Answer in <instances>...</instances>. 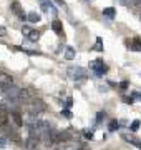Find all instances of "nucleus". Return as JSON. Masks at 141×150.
<instances>
[{
	"label": "nucleus",
	"mask_w": 141,
	"mask_h": 150,
	"mask_svg": "<svg viewBox=\"0 0 141 150\" xmlns=\"http://www.w3.org/2000/svg\"><path fill=\"white\" fill-rule=\"evenodd\" d=\"M57 2H58V4H61V5H63V4H65V2H63V0H57Z\"/></svg>",
	"instance_id": "a878e982"
},
{
	"label": "nucleus",
	"mask_w": 141,
	"mask_h": 150,
	"mask_svg": "<svg viewBox=\"0 0 141 150\" xmlns=\"http://www.w3.org/2000/svg\"><path fill=\"white\" fill-rule=\"evenodd\" d=\"M12 118H13V122H15L17 127H22L23 125V120H22V115L18 112H12Z\"/></svg>",
	"instance_id": "9b49d317"
},
{
	"label": "nucleus",
	"mask_w": 141,
	"mask_h": 150,
	"mask_svg": "<svg viewBox=\"0 0 141 150\" xmlns=\"http://www.w3.org/2000/svg\"><path fill=\"white\" fill-rule=\"evenodd\" d=\"M27 18H28L30 22H32V23H38V22H40V15H38L37 12H30Z\"/></svg>",
	"instance_id": "f8f14e48"
},
{
	"label": "nucleus",
	"mask_w": 141,
	"mask_h": 150,
	"mask_svg": "<svg viewBox=\"0 0 141 150\" xmlns=\"http://www.w3.org/2000/svg\"><path fill=\"white\" fill-rule=\"evenodd\" d=\"M85 137L87 139H93V132L91 130H85Z\"/></svg>",
	"instance_id": "4be33fe9"
},
{
	"label": "nucleus",
	"mask_w": 141,
	"mask_h": 150,
	"mask_svg": "<svg viewBox=\"0 0 141 150\" xmlns=\"http://www.w3.org/2000/svg\"><path fill=\"white\" fill-rule=\"evenodd\" d=\"M0 35H5V28L3 27H0Z\"/></svg>",
	"instance_id": "393cba45"
},
{
	"label": "nucleus",
	"mask_w": 141,
	"mask_h": 150,
	"mask_svg": "<svg viewBox=\"0 0 141 150\" xmlns=\"http://www.w3.org/2000/svg\"><path fill=\"white\" fill-rule=\"evenodd\" d=\"M8 122V113L5 108H0V127H5Z\"/></svg>",
	"instance_id": "6e6552de"
},
{
	"label": "nucleus",
	"mask_w": 141,
	"mask_h": 150,
	"mask_svg": "<svg viewBox=\"0 0 141 150\" xmlns=\"http://www.w3.org/2000/svg\"><path fill=\"white\" fill-rule=\"evenodd\" d=\"M10 87H13V79L7 74H0V92H7Z\"/></svg>",
	"instance_id": "20e7f679"
},
{
	"label": "nucleus",
	"mask_w": 141,
	"mask_h": 150,
	"mask_svg": "<svg viewBox=\"0 0 141 150\" xmlns=\"http://www.w3.org/2000/svg\"><path fill=\"white\" fill-rule=\"evenodd\" d=\"M27 108H28V112L32 113V115H35V113L45 112V110H47V105H45L38 97H35V98H32V100L27 103Z\"/></svg>",
	"instance_id": "f257e3e1"
},
{
	"label": "nucleus",
	"mask_w": 141,
	"mask_h": 150,
	"mask_svg": "<svg viewBox=\"0 0 141 150\" xmlns=\"http://www.w3.org/2000/svg\"><path fill=\"white\" fill-rule=\"evenodd\" d=\"M119 87H121L123 90H125V88H128V82H121V83H119Z\"/></svg>",
	"instance_id": "b1692460"
},
{
	"label": "nucleus",
	"mask_w": 141,
	"mask_h": 150,
	"mask_svg": "<svg viewBox=\"0 0 141 150\" xmlns=\"http://www.w3.org/2000/svg\"><path fill=\"white\" fill-rule=\"evenodd\" d=\"M10 8H12V12H13V13L20 18V20H27L28 15H25V13H23V8H22V5H20L18 2H12Z\"/></svg>",
	"instance_id": "39448f33"
},
{
	"label": "nucleus",
	"mask_w": 141,
	"mask_h": 150,
	"mask_svg": "<svg viewBox=\"0 0 141 150\" xmlns=\"http://www.w3.org/2000/svg\"><path fill=\"white\" fill-rule=\"evenodd\" d=\"M123 139H125L126 142H130V144H133V145H136V147L141 149V142L136 139V137H131V135H128V134H123Z\"/></svg>",
	"instance_id": "1a4fd4ad"
},
{
	"label": "nucleus",
	"mask_w": 141,
	"mask_h": 150,
	"mask_svg": "<svg viewBox=\"0 0 141 150\" xmlns=\"http://www.w3.org/2000/svg\"><path fill=\"white\" fill-rule=\"evenodd\" d=\"M103 15L108 17V18H113V17L116 15V10H114L113 7H108V8H105L103 10Z\"/></svg>",
	"instance_id": "4468645a"
},
{
	"label": "nucleus",
	"mask_w": 141,
	"mask_h": 150,
	"mask_svg": "<svg viewBox=\"0 0 141 150\" xmlns=\"http://www.w3.org/2000/svg\"><path fill=\"white\" fill-rule=\"evenodd\" d=\"M68 77L75 82H82L87 79V70L82 67H70L68 69Z\"/></svg>",
	"instance_id": "f03ea898"
},
{
	"label": "nucleus",
	"mask_w": 141,
	"mask_h": 150,
	"mask_svg": "<svg viewBox=\"0 0 141 150\" xmlns=\"http://www.w3.org/2000/svg\"><path fill=\"white\" fill-rule=\"evenodd\" d=\"M71 103H73V100H71L70 97H68V98H66V108H70V107H71Z\"/></svg>",
	"instance_id": "5701e85b"
},
{
	"label": "nucleus",
	"mask_w": 141,
	"mask_h": 150,
	"mask_svg": "<svg viewBox=\"0 0 141 150\" xmlns=\"http://www.w3.org/2000/svg\"><path fill=\"white\" fill-rule=\"evenodd\" d=\"M0 147H7V137H0Z\"/></svg>",
	"instance_id": "412c9836"
},
{
	"label": "nucleus",
	"mask_w": 141,
	"mask_h": 150,
	"mask_svg": "<svg viewBox=\"0 0 141 150\" xmlns=\"http://www.w3.org/2000/svg\"><path fill=\"white\" fill-rule=\"evenodd\" d=\"M118 127H119V123L116 122V120H111V122H110V132H114V130H118Z\"/></svg>",
	"instance_id": "dca6fc26"
},
{
	"label": "nucleus",
	"mask_w": 141,
	"mask_h": 150,
	"mask_svg": "<svg viewBox=\"0 0 141 150\" xmlns=\"http://www.w3.org/2000/svg\"><path fill=\"white\" fill-rule=\"evenodd\" d=\"M40 5L43 8L47 13H52V15H57V8L53 7V4L50 2V0H40Z\"/></svg>",
	"instance_id": "0eeeda50"
},
{
	"label": "nucleus",
	"mask_w": 141,
	"mask_h": 150,
	"mask_svg": "<svg viewBox=\"0 0 141 150\" xmlns=\"http://www.w3.org/2000/svg\"><path fill=\"white\" fill-rule=\"evenodd\" d=\"M65 59H66V60L75 59V50H73L71 47H66V48H65Z\"/></svg>",
	"instance_id": "2eb2a0df"
},
{
	"label": "nucleus",
	"mask_w": 141,
	"mask_h": 150,
	"mask_svg": "<svg viewBox=\"0 0 141 150\" xmlns=\"http://www.w3.org/2000/svg\"><path fill=\"white\" fill-rule=\"evenodd\" d=\"M95 50H103V47H101V38H96V45H95Z\"/></svg>",
	"instance_id": "a211bd4d"
},
{
	"label": "nucleus",
	"mask_w": 141,
	"mask_h": 150,
	"mask_svg": "<svg viewBox=\"0 0 141 150\" xmlns=\"http://www.w3.org/2000/svg\"><path fill=\"white\" fill-rule=\"evenodd\" d=\"M61 113H63L66 118H71V112L68 110V108H63V110H61Z\"/></svg>",
	"instance_id": "6ab92c4d"
},
{
	"label": "nucleus",
	"mask_w": 141,
	"mask_h": 150,
	"mask_svg": "<svg viewBox=\"0 0 141 150\" xmlns=\"http://www.w3.org/2000/svg\"><path fill=\"white\" fill-rule=\"evenodd\" d=\"M131 50L141 52V38H135V40H133V43H131Z\"/></svg>",
	"instance_id": "ddd939ff"
},
{
	"label": "nucleus",
	"mask_w": 141,
	"mask_h": 150,
	"mask_svg": "<svg viewBox=\"0 0 141 150\" xmlns=\"http://www.w3.org/2000/svg\"><path fill=\"white\" fill-rule=\"evenodd\" d=\"M140 120H135V122H133V123H131V132H136V130H138V129H140Z\"/></svg>",
	"instance_id": "f3484780"
},
{
	"label": "nucleus",
	"mask_w": 141,
	"mask_h": 150,
	"mask_svg": "<svg viewBox=\"0 0 141 150\" xmlns=\"http://www.w3.org/2000/svg\"><path fill=\"white\" fill-rule=\"evenodd\" d=\"M90 69L93 70V74L98 75V77H103L106 72H108V67L103 64V60H93L90 64Z\"/></svg>",
	"instance_id": "7ed1b4c3"
},
{
	"label": "nucleus",
	"mask_w": 141,
	"mask_h": 150,
	"mask_svg": "<svg viewBox=\"0 0 141 150\" xmlns=\"http://www.w3.org/2000/svg\"><path fill=\"white\" fill-rule=\"evenodd\" d=\"M103 118H105V112H98V115H96V122L100 123L101 120H103Z\"/></svg>",
	"instance_id": "aec40b11"
},
{
	"label": "nucleus",
	"mask_w": 141,
	"mask_h": 150,
	"mask_svg": "<svg viewBox=\"0 0 141 150\" xmlns=\"http://www.w3.org/2000/svg\"><path fill=\"white\" fill-rule=\"evenodd\" d=\"M22 33L28 38V40H32V42H37L38 38H40V33H38L37 30H32V28H28V27H23Z\"/></svg>",
	"instance_id": "423d86ee"
},
{
	"label": "nucleus",
	"mask_w": 141,
	"mask_h": 150,
	"mask_svg": "<svg viewBox=\"0 0 141 150\" xmlns=\"http://www.w3.org/2000/svg\"><path fill=\"white\" fill-rule=\"evenodd\" d=\"M52 28H53L55 33H58V35H61V33H63V27H61V22H60V20H53Z\"/></svg>",
	"instance_id": "9d476101"
},
{
	"label": "nucleus",
	"mask_w": 141,
	"mask_h": 150,
	"mask_svg": "<svg viewBox=\"0 0 141 150\" xmlns=\"http://www.w3.org/2000/svg\"><path fill=\"white\" fill-rule=\"evenodd\" d=\"M83 2H91V0H83Z\"/></svg>",
	"instance_id": "bb28decb"
}]
</instances>
